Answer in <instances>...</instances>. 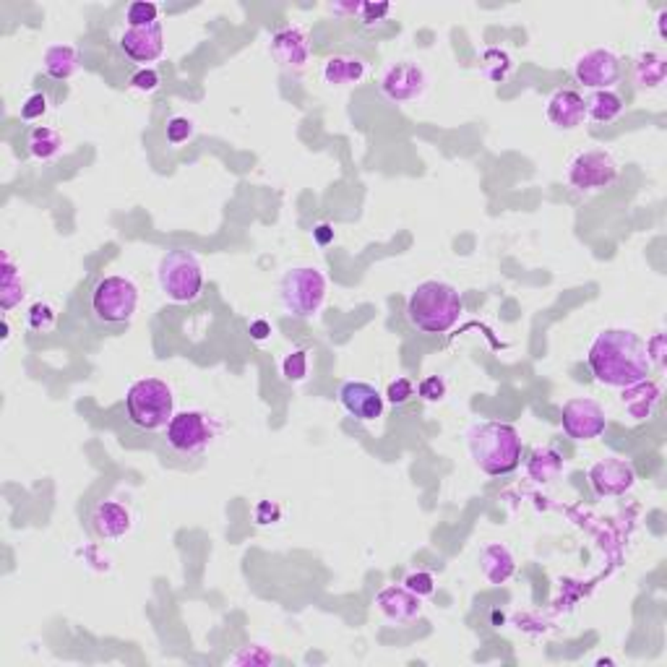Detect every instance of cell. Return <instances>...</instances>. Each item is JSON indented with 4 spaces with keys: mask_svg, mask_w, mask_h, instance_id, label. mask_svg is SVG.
I'll use <instances>...</instances> for the list:
<instances>
[{
    "mask_svg": "<svg viewBox=\"0 0 667 667\" xmlns=\"http://www.w3.org/2000/svg\"><path fill=\"white\" fill-rule=\"evenodd\" d=\"M587 363L599 384L628 389L646 381L652 360L646 355V345L639 334L628 329H607L599 331L589 347Z\"/></svg>",
    "mask_w": 667,
    "mask_h": 667,
    "instance_id": "1",
    "label": "cell"
},
{
    "mask_svg": "<svg viewBox=\"0 0 667 667\" xmlns=\"http://www.w3.org/2000/svg\"><path fill=\"white\" fill-rule=\"evenodd\" d=\"M469 454L485 475L501 477L519 467L522 438L506 422H480L469 431Z\"/></svg>",
    "mask_w": 667,
    "mask_h": 667,
    "instance_id": "2",
    "label": "cell"
},
{
    "mask_svg": "<svg viewBox=\"0 0 667 667\" xmlns=\"http://www.w3.org/2000/svg\"><path fill=\"white\" fill-rule=\"evenodd\" d=\"M459 313V292L446 282H422L407 302V319L422 334H446Z\"/></svg>",
    "mask_w": 667,
    "mask_h": 667,
    "instance_id": "3",
    "label": "cell"
},
{
    "mask_svg": "<svg viewBox=\"0 0 667 667\" xmlns=\"http://www.w3.org/2000/svg\"><path fill=\"white\" fill-rule=\"evenodd\" d=\"M175 410L172 389L160 378H144L136 381L125 396V412L128 420L141 431H160L167 428Z\"/></svg>",
    "mask_w": 667,
    "mask_h": 667,
    "instance_id": "4",
    "label": "cell"
},
{
    "mask_svg": "<svg viewBox=\"0 0 667 667\" xmlns=\"http://www.w3.org/2000/svg\"><path fill=\"white\" fill-rule=\"evenodd\" d=\"M162 292L175 302H190L201 295L204 287V272L199 258L190 251H170L160 261L157 269Z\"/></svg>",
    "mask_w": 667,
    "mask_h": 667,
    "instance_id": "5",
    "label": "cell"
},
{
    "mask_svg": "<svg viewBox=\"0 0 667 667\" xmlns=\"http://www.w3.org/2000/svg\"><path fill=\"white\" fill-rule=\"evenodd\" d=\"M326 300V279L319 269L313 266H300L287 272L282 279V305L298 316V319H310L321 310Z\"/></svg>",
    "mask_w": 667,
    "mask_h": 667,
    "instance_id": "6",
    "label": "cell"
},
{
    "mask_svg": "<svg viewBox=\"0 0 667 667\" xmlns=\"http://www.w3.org/2000/svg\"><path fill=\"white\" fill-rule=\"evenodd\" d=\"M138 290L125 276H105L92 292V310L99 321L123 323L136 313Z\"/></svg>",
    "mask_w": 667,
    "mask_h": 667,
    "instance_id": "7",
    "label": "cell"
},
{
    "mask_svg": "<svg viewBox=\"0 0 667 667\" xmlns=\"http://www.w3.org/2000/svg\"><path fill=\"white\" fill-rule=\"evenodd\" d=\"M618 181V162L605 149H587L569 164V183L576 190H599Z\"/></svg>",
    "mask_w": 667,
    "mask_h": 667,
    "instance_id": "8",
    "label": "cell"
},
{
    "mask_svg": "<svg viewBox=\"0 0 667 667\" xmlns=\"http://www.w3.org/2000/svg\"><path fill=\"white\" fill-rule=\"evenodd\" d=\"M214 438V428L201 412H181L172 414L167 425V443L185 457H196L208 446Z\"/></svg>",
    "mask_w": 667,
    "mask_h": 667,
    "instance_id": "9",
    "label": "cell"
},
{
    "mask_svg": "<svg viewBox=\"0 0 667 667\" xmlns=\"http://www.w3.org/2000/svg\"><path fill=\"white\" fill-rule=\"evenodd\" d=\"M576 79L579 84L589 87V89H598V92H607L610 87H616L623 76V60L610 52V50H589L584 55H579L574 66Z\"/></svg>",
    "mask_w": 667,
    "mask_h": 667,
    "instance_id": "10",
    "label": "cell"
},
{
    "mask_svg": "<svg viewBox=\"0 0 667 667\" xmlns=\"http://www.w3.org/2000/svg\"><path fill=\"white\" fill-rule=\"evenodd\" d=\"M560 422H563L566 436L574 438V440H592V438L602 436L605 428H607L605 410L599 407L595 399H587V396L569 399L563 404Z\"/></svg>",
    "mask_w": 667,
    "mask_h": 667,
    "instance_id": "11",
    "label": "cell"
},
{
    "mask_svg": "<svg viewBox=\"0 0 667 667\" xmlns=\"http://www.w3.org/2000/svg\"><path fill=\"white\" fill-rule=\"evenodd\" d=\"M425 87H428V76L412 60L394 63L381 79V92L392 102H414L425 94Z\"/></svg>",
    "mask_w": 667,
    "mask_h": 667,
    "instance_id": "12",
    "label": "cell"
},
{
    "mask_svg": "<svg viewBox=\"0 0 667 667\" xmlns=\"http://www.w3.org/2000/svg\"><path fill=\"white\" fill-rule=\"evenodd\" d=\"M120 50L134 63H154L164 50L162 23L154 22L149 26H128L120 37Z\"/></svg>",
    "mask_w": 667,
    "mask_h": 667,
    "instance_id": "13",
    "label": "cell"
},
{
    "mask_svg": "<svg viewBox=\"0 0 667 667\" xmlns=\"http://www.w3.org/2000/svg\"><path fill=\"white\" fill-rule=\"evenodd\" d=\"M272 55L274 60L287 70L305 69L310 60V40L308 32L300 26H284L272 37Z\"/></svg>",
    "mask_w": 667,
    "mask_h": 667,
    "instance_id": "14",
    "label": "cell"
},
{
    "mask_svg": "<svg viewBox=\"0 0 667 667\" xmlns=\"http://www.w3.org/2000/svg\"><path fill=\"white\" fill-rule=\"evenodd\" d=\"M589 480L592 487L599 496H623L625 490H631L636 483V472L625 459H602L589 469Z\"/></svg>",
    "mask_w": 667,
    "mask_h": 667,
    "instance_id": "15",
    "label": "cell"
},
{
    "mask_svg": "<svg viewBox=\"0 0 667 667\" xmlns=\"http://www.w3.org/2000/svg\"><path fill=\"white\" fill-rule=\"evenodd\" d=\"M339 402L347 412L360 422L378 420L384 414V396L378 394L375 386L363 384V381H347L339 389Z\"/></svg>",
    "mask_w": 667,
    "mask_h": 667,
    "instance_id": "16",
    "label": "cell"
},
{
    "mask_svg": "<svg viewBox=\"0 0 667 667\" xmlns=\"http://www.w3.org/2000/svg\"><path fill=\"white\" fill-rule=\"evenodd\" d=\"M545 116L555 128L560 131H574L584 120H587V99L579 92L571 89H558L548 99V110Z\"/></svg>",
    "mask_w": 667,
    "mask_h": 667,
    "instance_id": "17",
    "label": "cell"
},
{
    "mask_svg": "<svg viewBox=\"0 0 667 667\" xmlns=\"http://www.w3.org/2000/svg\"><path fill=\"white\" fill-rule=\"evenodd\" d=\"M375 605L394 623H410L420 616V598L407 587H386L384 592H378Z\"/></svg>",
    "mask_w": 667,
    "mask_h": 667,
    "instance_id": "18",
    "label": "cell"
},
{
    "mask_svg": "<svg viewBox=\"0 0 667 667\" xmlns=\"http://www.w3.org/2000/svg\"><path fill=\"white\" fill-rule=\"evenodd\" d=\"M92 527L99 537L116 540L131 530V514L128 508L120 506L116 501H102L92 511Z\"/></svg>",
    "mask_w": 667,
    "mask_h": 667,
    "instance_id": "19",
    "label": "cell"
},
{
    "mask_svg": "<svg viewBox=\"0 0 667 667\" xmlns=\"http://www.w3.org/2000/svg\"><path fill=\"white\" fill-rule=\"evenodd\" d=\"M366 76V60L355 55H334L323 66V81L331 87H352Z\"/></svg>",
    "mask_w": 667,
    "mask_h": 667,
    "instance_id": "20",
    "label": "cell"
},
{
    "mask_svg": "<svg viewBox=\"0 0 667 667\" xmlns=\"http://www.w3.org/2000/svg\"><path fill=\"white\" fill-rule=\"evenodd\" d=\"M480 569L490 584H504L514 574V558L504 545H487L480 552Z\"/></svg>",
    "mask_w": 667,
    "mask_h": 667,
    "instance_id": "21",
    "label": "cell"
},
{
    "mask_svg": "<svg viewBox=\"0 0 667 667\" xmlns=\"http://www.w3.org/2000/svg\"><path fill=\"white\" fill-rule=\"evenodd\" d=\"M667 60L660 52H642L634 63V73H636V84L639 89H657L665 81Z\"/></svg>",
    "mask_w": 667,
    "mask_h": 667,
    "instance_id": "22",
    "label": "cell"
},
{
    "mask_svg": "<svg viewBox=\"0 0 667 667\" xmlns=\"http://www.w3.org/2000/svg\"><path fill=\"white\" fill-rule=\"evenodd\" d=\"M79 69V52L70 45H52L45 52V70L52 79H70Z\"/></svg>",
    "mask_w": 667,
    "mask_h": 667,
    "instance_id": "23",
    "label": "cell"
},
{
    "mask_svg": "<svg viewBox=\"0 0 667 667\" xmlns=\"http://www.w3.org/2000/svg\"><path fill=\"white\" fill-rule=\"evenodd\" d=\"M628 394H623V404H625V410L634 414L636 420H644L646 414L652 412V407L657 404V399H660V392H657V386L654 384H636V386H628L625 389Z\"/></svg>",
    "mask_w": 667,
    "mask_h": 667,
    "instance_id": "24",
    "label": "cell"
},
{
    "mask_svg": "<svg viewBox=\"0 0 667 667\" xmlns=\"http://www.w3.org/2000/svg\"><path fill=\"white\" fill-rule=\"evenodd\" d=\"M22 272L14 266V261L8 255H3V274H0V305H3V310H11L14 305L22 302Z\"/></svg>",
    "mask_w": 667,
    "mask_h": 667,
    "instance_id": "25",
    "label": "cell"
},
{
    "mask_svg": "<svg viewBox=\"0 0 667 667\" xmlns=\"http://www.w3.org/2000/svg\"><path fill=\"white\" fill-rule=\"evenodd\" d=\"M623 113V99L616 92H595L587 99V117L610 123Z\"/></svg>",
    "mask_w": 667,
    "mask_h": 667,
    "instance_id": "26",
    "label": "cell"
},
{
    "mask_svg": "<svg viewBox=\"0 0 667 667\" xmlns=\"http://www.w3.org/2000/svg\"><path fill=\"white\" fill-rule=\"evenodd\" d=\"M60 149H63V136L58 131H52V128L37 125L29 134V154L37 157V160H52Z\"/></svg>",
    "mask_w": 667,
    "mask_h": 667,
    "instance_id": "27",
    "label": "cell"
},
{
    "mask_svg": "<svg viewBox=\"0 0 667 667\" xmlns=\"http://www.w3.org/2000/svg\"><path fill=\"white\" fill-rule=\"evenodd\" d=\"M563 461L552 449H537L530 461V475L537 483H551L552 477L560 472Z\"/></svg>",
    "mask_w": 667,
    "mask_h": 667,
    "instance_id": "28",
    "label": "cell"
},
{
    "mask_svg": "<svg viewBox=\"0 0 667 667\" xmlns=\"http://www.w3.org/2000/svg\"><path fill=\"white\" fill-rule=\"evenodd\" d=\"M55 321H58V313H55L52 305H47V302H34V305H32V310H29V326H32L37 334L52 331Z\"/></svg>",
    "mask_w": 667,
    "mask_h": 667,
    "instance_id": "29",
    "label": "cell"
},
{
    "mask_svg": "<svg viewBox=\"0 0 667 667\" xmlns=\"http://www.w3.org/2000/svg\"><path fill=\"white\" fill-rule=\"evenodd\" d=\"M508 70H511V60H508L506 52H501V50H487L483 55V73L487 79H493V81H501L504 76H506Z\"/></svg>",
    "mask_w": 667,
    "mask_h": 667,
    "instance_id": "30",
    "label": "cell"
},
{
    "mask_svg": "<svg viewBox=\"0 0 667 667\" xmlns=\"http://www.w3.org/2000/svg\"><path fill=\"white\" fill-rule=\"evenodd\" d=\"M125 19H128V26H149V23L157 22V5L146 3V0L131 3Z\"/></svg>",
    "mask_w": 667,
    "mask_h": 667,
    "instance_id": "31",
    "label": "cell"
},
{
    "mask_svg": "<svg viewBox=\"0 0 667 667\" xmlns=\"http://www.w3.org/2000/svg\"><path fill=\"white\" fill-rule=\"evenodd\" d=\"M282 373H284L287 381H302L308 375V352L298 349V352L287 355L284 363H282Z\"/></svg>",
    "mask_w": 667,
    "mask_h": 667,
    "instance_id": "32",
    "label": "cell"
},
{
    "mask_svg": "<svg viewBox=\"0 0 667 667\" xmlns=\"http://www.w3.org/2000/svg\"><path fill=\"white\" fill-rule=\"evenodd\" d=\"M404 587L417 595V598H425V595H433V589H436V579L431 574H425V571H417V574H410L404 579Z\"/></svg>",
    "mask_w": 667,
    "mask_h": 667,
    "instance_id": "33",
    "label": "cell"
},
{
    "mask_svg": "<svg viewBox=\"0 0 667 667\" xmlns=\"http://www.w3.org/2000/svg\"><path fill=\"white\" fill-rule=\"evenodd\" d=\"M232 662L235 665H266V662H274V657L269 652H264L261 646H248V649L237 652L232 657Z\"/></svg>",
    "mask_w": 667,
    "mask_h": 667,
    "instance_id": "34",
    "label": "cell"
},
{
    "mask_svg": "<svg viewBox=\"0 0 667 667\" xmlns=\"http://www.w3.org/2000/svg\"><path fill=\"white\" fill-rule=\"evenodd\" d=\"M190 134H193V123L188 117L178 116L167 123V141L170 144H183L190 138Z\"/></svg>",
    "mask_w": 667,
    "mask_h": 667,
    "instance_id": "35",
    "label": "cell"
},
{
    "mask_svg": "<svg viewBox=\"0 0 667 667\" xmlns=\"http://www.w3.org/2000/svg\"><path fill=\"white\" fill-rule=\"evenodd\" d=\"M47 113V97L42 92L32 94L26 102L22 105V117L23 120H37Z\"/></svg>",
    "mask_w": 667,
    "mask_h": 667,
    "instance_id": "36",
    "label": "cell"
},
{
    "mask_svg": "<svg viewBox=\"0 0 667 667\" xmlns=\"http://www.w3.org/2000/svg\"><path fill=\"white\" fill-rule=\"evenodd\" d=\"M131 87L138 89V92H154L160 87V73L154 69L138 70V73H134V79H131Z\"/></svg>",
    "mask_w": 667,
    "mask_h": 667,
    "instance_id": "37",
    "label": "cell"
},
{
    "mask_svg": "<svg viewBox=\"0 0 667 667\" xmlns=\"http://www.w3.org/2000/svg\"><path fill=\"white\" fill-rule=\"evenodd\" d=\"M412 394L414 386L410 378H396L392 386H389V394H386V396H389V402H394V404H404Z\"/></svg>",
    "mask_w": 667,
    "mask_h": 667,
    "instance_id": "38",
    "label": "cell"
},
{
    "mask_svg": "<svg viewBox=\"0 0 667 667\" xmlns=\"http://www.w3.org/2000/svg\"><path fill=\"white\" fill-rule=\"evenodd\" d=\"M420 396L422 399H428V402H436V399H443V394H446V384L438 378V375H431V378H425L422 384H420Z\"/></svg>",
    "mask_w": 667,
    "mask_h": 667,
    "instance_id": "39",
    "label": "cell"
},
{
    "mask_svg": "<svg viewBox=\"0 0 667 667\" xmlns=\"http://www.w3.org/2000/svg\"><path fill=\"white\" fill-rule=\"evenodd\" d=\"M360 11H363V22L375 23V22H381V19H384L392 8H389L386 3H378V5H373V3H370V5H363Z\"/></svg>",
    "mask_w": 667,
    "mask_h": 667,
    "instance_id": "40",
    "label": "cell"
},
{
    "mask_svg": "<svg viewBox=\"0 0 667 667\" xmlns=\"http://www.w3.org/2000/svg\"><path fill=\"white\" fill-rule=\"evenodd\" d=\"M662 345H665V337H662V334H657L652 342H646V355H654V360H657V363H662V357H665Z\"/></svg>",
    "mask_w": 667,
    "mask_h": 667,
    "instance_id": "41",
    "label": "cell"
},
{
    "mask_svg": "<svg viewBox=\"0 0 667 667\" xmlns=\"http://www.w3.org/2000/svg\"><path fill=\"white\" fill-rule=\"evenodd\" d=\"M251 334H254V339H258V342H264L269 334H272V326L266 321H254L251 323Z\"/></svg>",
    "mask_w": 667,
    "mask_h": 667,
    "instance_id": "42",
    "label": "cell"
},
{
    "mask_svg": "<svg viewBox=\"0 0 667 667\" xmlns=\"http://www.w3.org/2000/svg\"><path fill=\"white\" fill-rule=\"evenodd\" d=\"M313 235H316V240H319L321 245H329V243L334 240V230H331L329 225H319V227L313 230Z\"/></svg>",
    "mask_w": 667,
    "mask_h": 667,
    "instance_id": "43",
    "label": "cell"
}]
</instances>
